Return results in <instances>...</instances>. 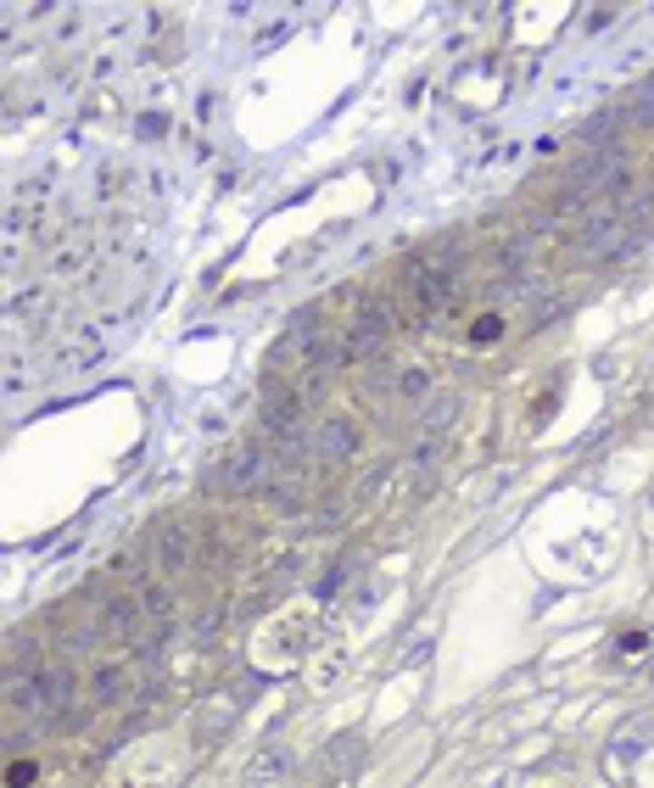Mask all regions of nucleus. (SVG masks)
<instances>
[{
  "mask_svg": "<svg viewBox=\"0 0 654 788\" xmlns=\"http://www.w3.org/2000/svg\"><path fill=\"white\" fill-rule=\"evenodd\" d=\"M6 783H12V788H28V783H34V766H12Z\"/></svg>",
  "mask_w": 654,
  "mask_h": 788,
  "instance_id": "obj_18",
  "label": "nucleus"
},
{
  "mask_svg": "<svg viewBox=\"0 0 654 788\" xmlns=\"http://www.w3.org/2000/svg\"><path fill=\"white\" fill-rule=\"evenodd\" d=\"M453 414H459V398H453V391L431 398V403H425V414H419V442H442V431L453 425Z\"/></svg>",
  "mask_w": 654,
  "mask_h": 788,
  "instance_id": "obj_9",
  "label": "nucleus"
},
{
  "mask_svg": "<svg viewBox=\"0 0 654 788\" xmlns=\"http://www.w3.org/2000/svg\"><path fill=\"white\" fill-rule=\"evenodd\" d=\"M425 391H431V370H419V364H414V370H403V380H398V398H403V403H419Z\"/></svg>",
  "mask_w": 654,
  "mask_h": 788,
  "instance_id": "obj_15",
  "label": "nucleus"
},
{
  "mask_svg": "<svg viewBox=\"0 0 654 788\" xmlns=\"http://www.w3.org/2000/svg\"><path fill=\"white\" fill-rule=\"evenodd\" d=\"M303 398H308V391H291V386H269V391H264V408H257V419H264L269 442L303 431Z\"/></svg>",
  "mask_w": 654,
  "mask_h": 788,
  "instance_id": "obj_4",
  "label": "nucleus"
},
{
  "mask_svg": "<svg viewBox=\"0 0 654 788\" xmlns=\"http://www.w3.org/2000/svg\"><path fill=\"white\" fill-rule=\"evenodd\" d=\"M151 565H157L162 576H179V571L190 565V532H185V525H162V532H157Z\"/></svg>",
  "mask_w": 654,
  "mask_h": 788,
  "instance_id": "obj_6",
  "label": "nucleus"
},
{
  "mask_svg": "<svg viewBox=\"0 0 654 788\" xmlns=\"http://www.w3.org/2000/svg\"><path fill=\"white\" fill-rule=\"evenodd\" d=\"M269 470H274L269 447L246 442V447H236V458H224V465L207 476V492H224V498H236V492H257V486H269Z\"/></svg>",
  "mask_w": 654,
  "mask_h": 788,
  "instance_id": "obj_2",
  "label": "nucleus"
},
{
  "mask_svg": "<svg viewBox=\"0 0 654 788\" xmlns=\"http://www.w3.org/2000/svg\"><path fill=\"white\" fill-rule=\"evenodd\" d=\"M615 162H627V157H620V140H610V146H593V151H587V157L576 162V168L565 174V196H587L593 185H610V179L620 174Z\"/></svg>",
  "mask_w": 654,
  "mask_h": 788,
  "instance_id": "obj_5",
  "label": "nucleus"
},
{
  "mask_svg": "<svg viewBox=\"0 0 654 788\" xmlns=\"http://www.w3.org/2000/svg\"><path fill=\"white\" fill-rule=\"evenodd\" d=\"M140 620H146V604H140V593H129V599H112V604H107L101 632H107V638H135Z\"/></svg>",
  "mask_w": 654,
  "mask_h": 788,
  "instance_id": "obj_8",
  "label": "nucleus"
},
{
  "mask_svg": "<svg viewBox=\"0 0 654 788\" xmlns=\"http://www.w3.org/2000/svg\"><path fill=\"white\" fill-rule=\"evenodd\" d=\"M391 336V313L380 303H358L352 324H347V336H341V364H352V358H375Z\"/></svg>",
  "mask_w": 654,
  "mask_h": 788,
  "instance_id": "obj_3",
  "label": "nucleus"
},
{
  "mask_svg": "<svg viewBox=\"0 0 654 788\" xmlns=\"http://www.w3.org/2000/svg\"><path fill=\"white\" fill-rule=\"evenodd\" d=\"M627 118L632 123H643V129H654V73L632 90V101H627Z\"/></svg>",
  "mask_w": 654,
  "mask_h": 788,
  "instance_id": "obj_13",
  "label": "nucleus"
},
{
  "mask_svg": "<svg viewBox=\"0 0 654 788\" xmlns=\"http://www.w3.org/2000/svg\"><path fill=\"white\" fill-rule=\"evenodd\" d=\"M358 453V425L352 419H324L319 425V458L324 465H347Z\"/></svg>",
  "mask_w": 654,
  "mask_h": 788,
  "instance_id": "obj_7",
  "label": "nucleus"
},
{
  "mask_svg": "<svg viewBox=\"0 0 654 788\" xmlns=\"http://www.w3.org/2000/svg\"><path fill=\"white\" fill-rule=\"evenodd\" d=\"M218 627H224V615H218V610H207V615H202V620H196V638H213V632H218Z\"/></svg>",
  "mask_w": 654,
  "mask_h": 788,
  "instance_id": "obj_17",
  "label": "nucleus"
},
{
  "mask_svg": "<svg viewBox=\"0 0 654 788\" xmlns=\"http://www.w3.org/2000/svg\"><path fill=\"white\" fill-rule=\"evenodd\" d=\"M358 761H364V738H352V733H341V738L331 744V777H341V772H352Z\"/></svg>",
  "mask_w": 654,
  "mask_h": 788,
  "instance_id": "obj_12",
  "label": "nucleus"
},
{
  "mask_svg": "<svg viewBox=\"0 0 654 788\" xmlns=\"http://www.w3.org/2000/svg\"><path fill=\"white\" fill-rule=\"evenodd\" d=\"M12 705L34 721H62L73 705V671L68 666H51V671H34L12 687Z\"/></svg>",
  "mask_w": 654,
  "mask_h": 788,
  "instance_id": "obj_1",
  "label": "nucleus"
},
{
  "mask_svg": "<svg viewBox=\"0 0 654 788\" xmlns=\"http://www.w3.org/2000/svg\"><path fill=\"white\" fill-rule=\"evenodd\" d=\"M643 738H649V721H632V727H627V733H615V749H610V766H632V761H638V754L649 749Z\"/></svg>",
  "mask_w": 654,
  "mask_h": 788,
  "instance_id": "obj_10",
  "label": "nucleus"
},
{
  "mask_svg": "<svg viewBox=\"0 0 654 788\" xmlns=\"http://www.w3.org/2000/svg\"><path fill=\"white\" fill-rule=\"evenodd\" d=\"M135 687V671L129 666H101L95 671V699H118V694H129Z\"/></svg>",
  "mask_w": 654,
  "mask_h": 788,
  "instance_id": "obj_11",
  "label": "nucleus"
},
{
  "mask_svg": "<svg viewBox=\"0 0 654 788\" xmlns=\"http://www.w3.org/2000/svg\"><path fill=\"white\" fill-rule=\"evenodd\" d=\"M140 604H146L151 620H168V615H174V593H168L162 581H146V587H140Z\"/></svg>",
  "mask_w": 654,
  "mask_h": 788,
  "instance_id": "obj_14",
  "label": "nucleus"
},
{
  "mask_svg": "<svg viewBox=\"0 0 654 788\" xmlns=\"http://www.w3.org/2000/svg\"><path fill=\"white\" fill-rule=\"evenodd\" d=\"M291 766V749H269V754H257L252 761V777H280Z\"/></svg>",
  "mask_w": 654,
  "mask_h": 788,
  "instance_id": "obj_16",
  "label": "nucleus"
}]
</instances>
